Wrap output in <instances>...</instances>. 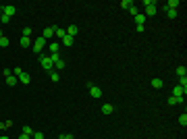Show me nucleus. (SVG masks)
Segmentation results:
<instances>
[{
	"mask_svg": "<svg viewBox=\"0 0 187 139\" xmlns=\"http://www.w3.org/2000/svg\"><path fill=\"white\" fill-rule=\"evenodd\" d=\"M40 64H42V69L48 71V73L54 71V60L50 58V54H42V56H40Z\"/></svg>",
	"mask_w": 187,
	"mask_h": 139,
	"instance_id": "nucleus-1",
	"label": "nucleus"
},
{
	"mask_svg": "<svg viewBox=\"0 0 187 139\" xmlns=\"http://www.w3.org/2000/svg\"><path fill=\"white\" fill-rule=\"evenodd\" d=\"M12 73H15V77H17V79H19L21 83H23V85H29V83H31V77H29V73H25L23 69H19V67H17V69L12 71Z\"/></svg>",
	"mask_w": 187,
	"mask_h": 139,
	"instance_id": "nucleus-2",
	"label": "nucleus"
},
{
	"mask_svg": "<svg viewBox=\"0 0 187 139\" xmlns=\"http://www.w3.org/2000/svg\"><path fill=\"white\" fill-rule=\"evenodd\" d=\"M143 6H146V12H143V15H146V19H148V17H154L156 11H158L154 0H143Z\"/></svg>",
	"mask_w": 187,
	"mask_h": 139,
	"instance_id": "nucleus-3",
	"label": "nucleus"
},
{
	"mask_svg": "<svg viewBox=\"0 0 187 139\" xmlns=\"http://www.w3.org/2000/svg\"><path fill=\"white\" fill-rule=\"evenodd\" d=\"M48 40H44V37H37L34 42V54H37V56H42V50H44V46H46Z\"/></svg>",
	"mask_w": 187,
	"mask_h": 139,
	"instance_id": "nucleus-4",
	"label": "nucleus"
},
{
	"mask_svg": "<svg viewBox=\"0 0 187 139\" xmlns=\"http://www.w3.org/2000/svg\"><path fill=\"white\" fill-rule=\"evenodd\" d=\"M2 12L9 15V17H15V15H17V6H12V4H4V6H2Z\"/></svg>",
	"mask_w": 187,
	"mask_h": 139,
	"instance_id": "nucleus-5",
	"label": "nucleus"
},
{
	"mask_svg": "<svg viewBox=\"0 0 187 139\" xmlns=\"http://www.w3.org/2000/svg\"><path fill=\"white\" fill-rule=\"evenodd\" d=\"M54 33H56V27H46V29H44V33H42V37H44V40H52Z\"/></svg>",
	"mask_w": 187,
	"mask_h": 139,
	"instance_id": "nucleus-6",
	"label": "nucleus"
},
{
	"mask_svg": "<svg viewBox=\"0 0 187 139\" xmlns=\"http://www.w3.org/2000/svg\"><path fill=\"white\" fill-rule=\"evenodd\" d=\"M90 93H92V98H100V96H102V89H100L98 85L90 83Z\"/></svg>",
	"mask_w": 187,
	"mask_h": 139,
	"instance_id": "nucleus-7",
	"label": "nucleus"
},
{
	"mask_svg": "<svg viewBox=\"0 0 187 139\" xmlns=\"http://www.w3.org/2000/svg\"><path fill=\"white\" fill-rule=\"evenodd\" d=\"M185 93H187V89H183L181 85H177L175 89H173V96H175V98H185Z\"/></svg>",
	"mask_w": 187,
	"mask_h": 139,
	"instance_id": "nucleus-8",
	"label": "nucleus"
},
{
	"mask_svg": "<svg viewBox=\"0 0 187 139\" xmlns=\"http://www.w3.org/2000/svg\"><path fill=\"white\" fill-rule=\"evenodd\" d=\"M183 102H185V98H175V96H171V98H168V104H171V106L183 104Z\"/></svg>",
	"mask_w": 187,
	"mask_h": 139,
	"instance_id": "nucleus-9",
	"label": "nucleus"
},
{
	"mask_svg": "<svg viewBox=\"0 0 187 139\" xmlns=\"http://www.w3.org/2000/svg\"><path fill=\"white\" fill-rule=\"evenodd\" d=\"M73 42H75V37H71V35H67V33H65V37H62V46L71 48V46H73Z\"/></svg>",
	"mask_w": 187,
	"mask_h": 139,
	"instance_id": "nucleus-10",
	"label": "nucleus"
},
{
	"mask_svg": "<svg viewBox=\"0 0 187 139\" xmlns=\"http://www.w3.org/2000/svg\"><path fill=\"white\" fill-rule=\"evenodd\" d=\"M77 31H79V27H77V25H69V27H67V35H71V37H75Z\"/></svg>",
	"mask_w": 187,
	"mask_h": 139,
	"instance_id": "nucleus-11",
	"label": "nucleus"
},
{
	"mask_svg": "<svg viewBox=\"0 0 187 139\" xmlns=\"http://www.w3.org/2000/svg\"><path fill=\"white\" fill-rule=\"evenodd\" d=\"M179 4H181V2H179V0H168V2H166V6H164V9H171V11H177V6H179Z\"/></svg>",
	"mask_w": 187,
	"mask_h": 139,
	"instance_id": "nucleus-12",
	"label": "nucleus"
},
{
	"mask_svg": "<svg viewBox=\"0 0 187 139\" xmlns=\"http://www.w3.org/2000/svg\"><path fill=\"white\" fill-rule=\"evenodd\" d=\"M115 112V106L112 104H104L102 106V114H112Z\"/></svg>",
	"mask_w": 187,
	"mask_h": 139,
	"instance_id": "nucleus-13",
	"label": "nucleus"
},
{
	"mask_svg": "<svg viewBox=\"0 0 187 139\" xmlns=\"http://www.w3.org/2000/svg\"><path fill=\"white\" fill-rule=\"evenodd\" d=\"M21 46H23V48H29V46H34L31 37H25V35H23V37H21Z\"/></svg>",
	"mask_w": 187,
	"mask_h": 139,
	"instance_id": "nucleus-14",
	"label": "nucleus"
},
{
	"mask_svg": "<svg viewBox=\"0 0 187 139\" xmlns=\"http://www.w3.org/2000/svg\"><path fill=\"white\" fill-rule=\"evenodd\" d=\"M152 87L154 89H160V87H164V81L162 79H152Z\"/></svg>",
	"mask_w": 187,
	"mask_h": 139,
	"instance_id": "nucleus-15",
	"label": "nucleus"
},
{
	"mask_svg": "<svg viewBox=\"0 0 187 139\" xmlns=\"http://www.w3.org/2000/svg\"><path fill=\"white\" fill-rule=\"evenodd\" d=\"M58 50H60V46L56 42H50V54H58Z\"/></svg>",
	"mask_w": 187,
	"mask_h": 139,
	"instance_id": "nucleus-16",
	"label": "nucleus"
},
{
	"mask_svg": "<svg viewBox=\"0 0 187 139\" xmlns=\"http://www.w3.org/2000/svg\"><path fill=\"white\" fill-rule=\"evenodd\" d=\"M135 23L137 25H146V15H139V12H137V15H135Z\"/></svg>",
	"mask_w": 187,
	"mask_h": 139,
	"instance_id": "nucleus-17",
	"label": "nucleus"
},
{
	"mask_svg": "<svg viewBox=\"0 0 187 139\" xmlns=\"http://www.w3.org/2000/svg\"><path fill=\"white\" fill-rule=\"evenodd\" d=\"M177 75H179V77H187V69H185V64L177 67Z\"/></svg>",
	"mask_w": 187,
	"mask_h": 139,
	"instance_id": "nucleus-18",
	"label": "nucleus"
},
{
	"mask_svg": "<svg viewBox=\"0 0 187 139\" xmlns=\"http://www.w3.org/2000/svg\"><path fill=\"white\" fill-rule=\"evenodd\" d=\"M162 11L166 12V17H168V19H177V11H171V9H164V6H162Z\"/></svg>",
	"mask_w": 187,
	"mask_h": 139,
	"instance_id": "nucleus-19",
	"label": "nucleus"
},
{
	"mask_svg": "<svg viewBox=\"0 0 187 139\" xmlns=\"http://www.w3.org/2000/svg\"><path fill=\"white\" fill-rule=\"evenodd\" d=\"M131 6H135V4H133V2H131V0H121V9H131Z\"/></svg>",
	"mask_w": 187,
	"mask_h": 139,
	"instance_id": "nucleus-20",
	"label": "nucleus"
},
{
	"mask_svg": "<svg viewBox=\"0 0 187 139\" xmlns=\"http://www.w3.org/2000/svg\"><path fill=\"white\" fill-rule=\"evenodd\" d=\"M50 81H54V83L60 81V75L56 73V71H50Z\"/></svg>",
	"mask_w": 187,
	"mask_h": 139,
	"instance_id": "nucleus-21",
	"label": "nucleus"
},
{
	"mask_svg": "<svg viewBox=\"0 0 187 139\" xmlns=\"http://www.w3.org/2000/svg\"><path fill=\"white\" fill-rule=\"evenodd\" d=\"M54 69H56V71H65V60H62V58L54 62Z\"/></svg>",
	"mask_w": 187,
	"mask_h": 139,
	"instance_id": "nucleus-22",
	"label": "nucleus"
},
{
	"mask_svg": "<svg viewBox=\"0 0 187 139\" xmlns=\"http://www.w3.org/2000/svg\"><path fill=\"white\" fill-rule=\"evenodd\" d=\"M34 133H35V131L29 127V125H25V127H23V135H29V137H34Z\"/></svg>",
	"mask_w": 187,
	"mask_h": 139,
	"instance_id": "nucleus-23",
	"label": "nucleus"
},
{
	"mask_svg": "<svg viewBox=\"0 0 187 139\" xmlns=\"http://www.w3.org/2000/svg\"><path fill=\"white\" fill-rule=\"evenodd\" d=\"M6 85H11V87H15V85H17V77H15V75H11V77H6Z\"/></svg>",
	"mask_w": 187,
	"mask_h": 139,
	"instance_id": "nucleus-24",
	"label": "nucleus"
},
{
	"mask_svg": "<svg viewBox=\"0 0 187 139\" xmlns=\"http://www.w3.org/2000/svg\"><path fill=\"white\" fill-rule=\"evenodd\" d=\"M6 46H9V37L2 35V37H0V48H6Z\"/></svg>",
	"mask_w": 187,
	"mask_h": 139,
	"instance_id": "nucleus-25",
	"label": "nucleus"
},
{
	"mask_svg": "<svg viewBox=\"0 0 187 139\" xmlns=\"http://www.w3.org/2000/svg\"><path fill=\"white\" fill-rule=\"evenodd\" d=\"M65 33H67V31H65V29H60V27H56V37H60V40H62V37H65Z\"/></svg>",
	"mask_w": 187,
	"mask_h": 139,
	"instance_id": "nucleus-26",
	"label": "nucleus"
},
{
	"mask_svg": "<svg viewBox=\"0 0 187 139\" xmlns=\"http://www.w3.org/2000/svg\"><path fill=\"white\" fill-rule=\"evenodd\" d=\"M179 85H181L183 89H187V77H179Z\"/></svg>",
	"mask_w": 187,
	"mask_h": 139,
	"instance_id": "nucleus-27",
	"label": "nucleus"
},
{
	"mask_svg": "<svg viewBox=\"0 0 187 139\" xmlns=\"http://www.w3.org/2000/svg\"><path fill=\"white\" fill-rule=\"evenodd\" d=\"M31 33H34V29H31V27H25V29H23V35H25V37H31Z\"/></svg>",
	"mask_w": 187,
	"mask_h": 139,
	"instance_id": "nucleus-28",
	"label": "nucleus"
},
{
	"mask_svg": "<svg viewBox=\"0 0 187 139\" xmlns=\"http://www.w3.org/2000/svg\"><path fill=\"white\" fill-rule=\"evenodd\" d=\"M179 123H181L183 127H185V125H187V114H185V112H183V114L179 116Z\"/></svg>",
	"mask_w": 187,
	"mask_h": 139,
	"instance_id": "nucleus-29",
	"label": "nucleus"
},
{
	"mask_svg": "<svg viewBox=\"0 0 187 139\" xmlns=\"http://www.w3.org/2000/svg\"><path fill=\"white\" fill-rule=\"evenodd\" d=\"M31 139H44V133H40V131H35L34 133V137Z\"/></svg>",
	"mask_w": 187,
	"mask_h": 139,
	"instance_id": "nucleus-30",
	"label": "nucleus"
},
{
	"mask_svg": "<svg viewBox=\"0 0 187 139\" xmlns=\"http://www.w3.org/2000/svg\"><path fill=\"white\" fill-rule=\"evenodd\" d=\"M2 75H4V77H11V75H12V71H9V69H4V71H2Z\"/></svg>",
	"mask_w": 187,
	"mask_h": 139,
	"instance_id": "nucleus-31",
	"label": "nucleus"
},
{
	"mask_svg": "<svg viewBox=\"0 0 187 139\" xmlns=\"http://www.w3.org/2000/svg\"><path fill=\"white\" fill-rule=\"evenodd\" d=\"M50 58H52V60L56 62V60H60V54H50Z\"/></svg>",
	"mask_w": 187,
	"mask_h": 139,
	"instance_id": "nucleus-32",
	"label": "nucleus"
},
{
	"mask_svg": "<svg viewBox=\"0 0 187 139\" xmlns=\"http://www.w3.org/2000/svg\"><path fill=\"white\" fill-rule=\"evenodd\" d=\"M60 139H73V135H71V133H65V135H60Z\"/></svg>",
	"mask_w": 187,
	"mask_h": 139,
	"instance_id": "nucleus-33",
	"label": "nucleus"
},
{
	"mask_svg": "<svg viewBox=\"0 0 187 139\" xmlns=\"http://www.w3.org/2000/svg\"><path fill=\"white\" fill-rule=\"evenodd\" d=\"M17 139H31V137H29V135H23V133H21V135H19Z\"/></svg>",
	"mask_w": 187,
	"mask_h": 139,
	"instance_id": "nucleus-34",
	"label": "nucleus"
},
{
	"mask_svg": "<svg viewBox=\"0 0 187 139\" xmlns=\"http://www.w3.org/2000/svg\"><path fill=\"white\" fill-rule=\"evenodd\" d=\"M0 139H11V137L9 135H0Z\"/></svg>",
	"mask_w": 187,
	"mask_h": 139,
	"instance_id": "nucleus-35",
	"label": "nucleus"
},
{
	"mask_svg": "<svg viewBox=\"0 0 187 139\" xmlns=\"http://www.w3.org/2000/svg\"><path fill=\"white\" fill-rule=\"evenodd\" d=\"M58 139H60V137H58Z\"/></svg>",
	"mask_w": 187,
	"mask_h": 139,
	"instance_id": "nucleus-36",
	"label": "nucleus"
}]
</instances>
